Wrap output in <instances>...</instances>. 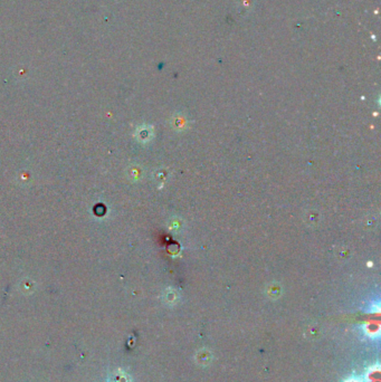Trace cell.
<instances>
[{"label": "cell", "instance_id": "obj_1", "mask_svg": "<svg viewBox=\"0 0 381 382\" xmlns=\"http://www.w3.org/2000/svg\"><path fill=\"white\" fill-rule=\"evenodd\" d=\"M351 382H356V381H351Z\"/></svg>", "mask_w": 381, "mask_h": 382}]
</instances>
